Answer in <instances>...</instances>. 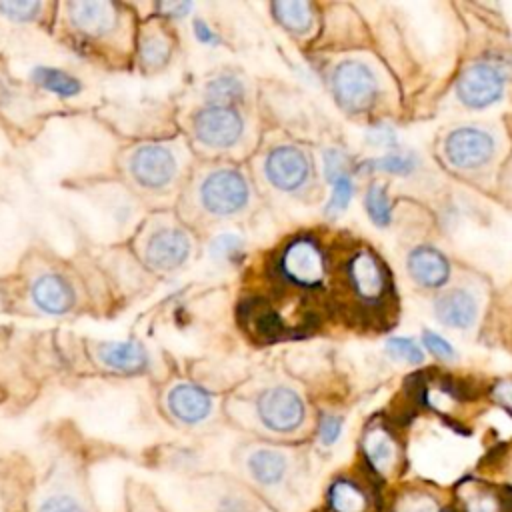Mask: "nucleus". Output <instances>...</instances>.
<instances>
[{"mask_svg":"<svg viewBox=\"0 0 512 512\" xmlns=\"http://www.w3.org/2000/svg\"><path fill=\"white\" fill-rule=\"evenodd\" d=\"M494 138L474 126L452 130L442 146L446 162L456 170H476L484 166L494 154Z\"/></svg>","mask_w":512,"mask_h":512,"instance_id":"423d86ee","label":"nucleus"},{"mask_svg":"<svg viewBox=\"0 0 512 512\" xmlns=\"http://www.w3.org/2000/svg\"><path fill=\"white\" fill-rule=\"evenodd\" d=\"M194 132L212 148H228L244 132V120L232 106H208L194 114Z\"/></svg>","mask_w":512,"mask_h":512,"instance_id":"0eeeda50","label":"nucleus"},{"mask_svg":"<svg viewBox=\"0 0 512 512\" xmlns=\"http://www.w3.org/2000/svg\"><path fill=\"white\" fill-rule=\"evenodd\" d=\"M166 404L170 414L186 426H196L204 422L212 412V396L204 388L190 382L176 384L168 392Z\"/></svg>","mask_w":512,"mask_h":512,"instance_id":"f8f14e48","label":"nucleus"},{"mask_svg":"<svg viewBox=\"0 0 512 512\" xmlns=\"http://www.w3.org/2000/svg\"><path fill=\"white\" fill-rule=\"evenodd\" d=\"M192 8L190 2H168V4H160V10L168 16H174V18H180L184 16L188 10Z\"/></svg>","mask_w":512,"mask_h":512,"instance_id":"ea45409f","label":"nucleus"},{"mask_svg":"<svg viewBox=\"0 0 512 512\" xmlns=\"http://www.w3.org/2000/svg\"><path fill=\"white\" fill-rule=\"evenodd\" d=\"M194 36L200 44H218V36L216 32L202 20V18H196L194 20Z\"/></svg>","mask_w":512,"mask_h":512,"instance_id":"58836bf2","label":"nucleus"},{"mask_svg":"<svg viewBox=\"0 0 512 512\" xmlns=\"http://www.w3.org/2000/svg\"><path fill=\"white\" fill-rule=\"evenodd\" d=\"M492 396L498 404L512 412V380H500L492 386Z\"/></svg>","mask_w":512,"mask_h":512,"instance_id":"4c0bfd02","label":"nucleus"},{"mask_svg":"<svg viewBox=\"0 0 512 512\" xmlns=\"http://www.w3.org/2000/svg\"><path fill=\"white\" fill-rule=\"evenodd\" d=\"M394 512H442V510L438 500L430 492L410 488L396 498Z\"/></svg>","mask_w":512,"mask_h":512,"instance_id":"a878e982","label":"nucleus"},{"mask_svg":"<svg viewBox=\"0 0 512 512\" xmlns=\"http://www.w3.org/2000/svg\"><path fill=\"white\" fill-rule=\"evenodd\" d=\"M324 174H326V180L334 182L342 176H348V168H346V156L332 148V150H326L324 152Z\"/></svg>","mask_w":512,"mask_h":512,"instance_id":"c9c22d12","label":"nucleus"},{"mask_svg":"<svg viewBox=\"0 0 512 512\" xmlns=\"http://www.w3.org/2000/svg\"><path fill=\"white\" fill-rule=\"evenodd\" d=\"M190 240L178 228H160L146 244V258L158 270H174L186 262Z\"/></svg>","mask_w":512,"mask_h":512,"instance_id":"ddd939ff","label":"nucleus"},{"mask_svg":"<svg viewBox=\"0 0 512 512\" xmlns=\"http://www.w3.org/2000/svg\"><path fill=\"white\" fill-rule=\"evenodd\" d=\"M272 12L276 20L294 34H306L314 24V12L308 2H300V0L274 2Z\"/></svg>","mask_w":512,"mask_h":512,"instance_id":"412c9836","label":"nucleus"},{"mask_svg":"<svg viewBox=\"0 0 512 512\" xmlns=\"http://www.w3.org/2000/svg\"><path fill=\"white\" fill-rule=\"evenodd\" d=\"M416 166V158L412 154H386L382 158H374L364 162V168L368 170H378V172H386V174H400L406 176L414 170Z\"/></svg>","mask_w":512,"mask_h":512,"instance_id":"c85d7f7f","label":"nucleus"},{"mask_svg":"<svg viewBox=\"0 0 512 512\" xmlns=\"http://www.w3.org/2000/svg\"><path fill=\"white\" fill-rule=\"evenodd\" d=\"M242 252H244V242L234 234H222L214 238L210 246V254L218 260H236L240 258Z\"/></svg>","mask_w":512,"mask_h":512,"instance_id":"2f4dec72","label":"nucleus"},{"mask_svg":"<svg viewBox=\"0 0 512 512\" xmlns=\"http://www.w3.org/2000/svg\"><path fill=\"white\" fill-rule=\"evenodd\" d=\"M136 512H160L154 504H146V506H140Z\"/></svg>","mask_w":512,"mask_h":512,"instance_id":"a19ab883","label":"nucleus"},{"mask_svg":"<svg viewBox=\"0 0 512 512\" xmlns=\"http://www.w3.org/2000/svg\"><path fill=\"white\" fill-rule=\"evenodd\" d=\"M176 158L162 144H144L130 158V174L144 188H164L176 174Z\"/></svg>","mask_w":512,"mask_h":512,"instance_id":"1a4fd4ad","label":"nucleus"},{"mask_svg":"<svg viewBox=\"0 0 512 512\" xmlns=\"http://www.w3.org/2000/svg\"><path fill=\"white\" fill-rule=\"evenodd\" d=\"M98 358L104 366L118 372H140L148 366L146 350L136 342H104L98 348Z\"/></svg>","mask_w":512,"mask_h":512,"instance_id":"6ab92c4d","label":"nucleus"},{"mask_svg":"<svg viewBox=\"0 0 512 512\" xmlns=\"http://www.w3.org/2000/svg\"><path fill=\"white\" fill-rule=\"evenodd\" d=\"M32 78L40 86H44L46 90H50V92H54L58 96H74V94L80 92V82L74 76H70V74L62 72V70H56V68L38 66V68H34Z\"/></svg>","mask_w":512,"mask_h":512,"instance_id":"4be33fe9","label":"nucleus"},{"mask_svg":"<svg viewBox=\"0 0 512 512\" xmlns=\"http://www.w3.org/2000/svg\"><path fill=\"white\" fill-rule=\"evenodd\" d=\"M434 314L444 326L464 330V328H470L476 322L478 302L468 290L454 288V290L444 292L436 300Z\"/></svg>","mask_w":512,"mask_h":512,"instance_id":"dca6fc26","label":"nucleus"},{"mask_svg":"<svg viewBox=\"0 0 512 512\" xmlns=\"http://www.w3.org/2000/svg\"><path fill=\"white\" fill-rule=\"evenodd\" d=\"M0 512H4V510H2V508H0Z\"/></svg>","mask_w":512,"mask_h":512,"instance_id":"79ce46f5","label":"nucleus"},{"mask_svg":"<svg viewBox=\"0 0 512 512\" xmlns=\"http://www.w3.org/2000/svg\"><path fill=\"white\" fill-rule=\"evenodd\" d=\"M266 178L278 190H298L310 176V160L296 146H276L264 162Z\"/></svg>","mask_w":512,"mask_h":512,"instance_id":"9d476101","label":"nucleus"},{"mask_svg":"<svg viewBox=\"0 0 512 512\" xmlns=\"http://www.w3.org/2000/svg\"><path fill=\"white\" fill-rule=\"evenodd\" d=\"M72 24L88 34V36H102L106 34L116 22V10L110 2H96V0H82L68 4Z\"/></svg>","mask_w":512,"mask_h":512,"instance_id":"f3484780","label":"nucleus"},{"mask_svg":"<svg viewBox=\"0 0 512 512\" xmlns=\"http://www.w3.org/2000/svg\"><path fill=\"white\" fill-rule=\"evenodd\" d=\"M352 194H354V184H352L350 176H342V178L334 180L332 182V194H330V200L326 204V214L328 216L342 214L348 208Z\"/></svg>","mask_w":512,"mask_h":512,"instance_id":"c756f323","label":"nucleus"},{"mask_svg":"<svg viewBox=\"0 0 512 512\" xmlns=\"http://www.w3.org/2000/svg\"><path fill=\"white\" fill-rule=\"evenodd\" d=\"M362 452L366 458V464L376 474H390L400 460V446L396 436L380 424H372L366 428L362 436Z\"/></svg>","mask_w":512,"mask_h":512,"instance_id":"4468645a","label":"nucleus"},{"mask_svg":"<svg viewBox=\"0 0 512 512\" xmlns=\"http://www.w3.org/2000/svg\"><path fill=\"white\" fill-rule=\"evenodd\" d=\"M42 10L40 2L34 0H6L0 2V12L12 20L24 22V20H34L36 14Z\"/></svg>","mask_w":512,"mask_h":512,"instance_id":"473e14b6","label":"nucleus"},{"mask_svg":"<svg viewBox=\"0 0 512 512\" xmlns=\"http://www.w3.org/2000/svg\"><path fill=\"white\" fill-rule=\"evenodd\" d=\"M32 300L46 314H64L74 304V292L62 276L44 274L32 284Z\"/></svg>","mask_w":512,"mask_h":512,"instance_id":"a211bd4d","label":"nucleus"},{"mask_svg":"<svg viewBox=\"0 0 512 512\" xmlns=\"http://www.w3.org/2000/svg\"><path fill=\"white\" fill-rule=\"evenodd\" d=\"M142 62L150 68H160L170 58V44L162 34H148L140 44Z\"/></svg>","mask_w":512,"mask_h":512,"instance_id":"cd10ccee","label":"nucleus"},{"mask_svg":"<svg viewBox=\"0 0 512 512\" xmlns=\"http://www.w3.org/2000/svg\"><path fill=\"white\" fill-rule=\"evenodd\" d=\"M506 500L486 486L466 488L462 494V512H502Z\"/></svg>","mask_w":512,"mask_h":512,"instance_id":"393cba45","label":"nucleus"},{"mask_svg":"<svg viewBox=\"0 0 512 512\" xmlns=\"http://www.w3.org/2000/svg\"><path fill=\"white\" fill-rule=\"evenodd\" d=\"M364 208L370 220L376 226H388L392 220V204L386 192V186L380 182H374L368 186L364 196Z\"/></svg>","mask_w":512,"mask_h":512,"instance_id":"b1692460","label":"nucleus"},{"mask_svg":"<svg viewBox=\"0 0 512 512\" xmlns=\"http://www.w3.org/2000/svg\"><path fill=\"white\" fill-rule=\"evenodd\" d=\"M256 414L266 430L290 434L302 426L306 406L292 388L272 386L260 392L256 400Z\"/></svg>","mask_w":512,"mask_h":512,"instance_id":"20e7f679","label":"nucleus"},{"mask_svg":"<svg viewBox=\"0 0 512 512\" xmlns=\"http://www.w3.org/2000/svg\"><path fill=\"white\" fill-rule=\"evenodd\" d=\"M248 478L264 490L280 488L290 472L288 456L272 446H260L248 452L244 462Z\"/></svg>","mask_w":512,"mask_h":512,"instance_id":"9b49d317","label":"nucleus"},{"mask_svg":"<svg viewBox=\"0 0 512 512\" xmlns=\"http://www.w3.org/2000/svg\"><path fill=\"white\" fill-rule=\"evenodd\" d=\"M216 512H254V502L242 494H226L220 498Z\"/></svg>","mask_w":512,"mask_h":512,"instance_id":"e433bc0d","label":"nucleus"},{"mask_svg":"<svg viewBox=\"0 0 512 512\" xmlns=\"http://www.w3.org/2000/svg\"><path fill=\"white\" fill-rule=\"evenodd\" d=\"M408 274L424 288H442L450 278V262L432 246H418L408 256Z\"/></svg>","mask_w":512,"mask_h":512,"instance_id":"2eb2a0df","label":"nucleus"},{"mask_svg":"<svg viewBox=\"0 0 512 512\" xmlns=\"http://www.w3.org/2000/svg\"><path fill=\"white\" fill-rule=\"evenodd\" d=\"M386 350L390 356H394L396 360H402V362H408V364H422L424 360V354L422 350L418 348V344L412 340V338H390L386 342Z\"/></svg>","mask_w":512,"mask_h":512,"instance_id":"7c9ffc66","label":"nucleus"},{"mask_svg":"<svg viewBox=\"0 0 512 512\" xmlns=\"http://www.w3.org/2000/svg\"><path fill=\"white\" fill-rule=\"evenodd\" d=\"M348 282L354 294L366 304H378L388 292V274L380 258L370 250H358L348 260Z\"/></svg>","mask_w":512,"mask_h":512,"instance_id":"6e6552de","label":"nucleus"},{"mask_svg":"<svg viewBox=\"0 0 512 512\" xmlns=\"http://www.w3.org/2000/svg\"><path fill=\"white\" fill-rule=\"evenodd\" d=\"M206 96L212 100V106H230L232 102L242 100L244 86L238 78L230 74H220L208 82Z\"/></svg>","mask_w":512,"mask_h":512,"instance_id":"5701e85b","label":"nucleus"},{"mask_svg":"<svg viewBox=\"0 0 512 512\" xmlns=\"http://www.w3.org/2000/svg\"><path fill=\"white\" fill-rule=\"evenodd\" d=\"M506 68L496 60H478L466 66L456 82V94L468 108H486L500 100L506 88Z\"/></svg>","mask_w":512,"mask_h":512,"instance_id":"f03ea898","label":"nucleus"},{"mask_svg":"<svg viewBox=\"0 0 512 512\" xmlns=\"http://www.w3.org/2000/svg\"><path fill=\"white\" fill-rule=\"evenodd\" d=\"M422 340H424L426 350H428L432 356H436L438 360L450 362V360H454V358H456V352H454L452 344H450L448 340H444L440 334L426 330V332H424V336H422Z\"/></svg>","mask_w":512,"mask_h":512,"instance_id":"72a5a7b5","label":"nucleus"},{"mask_svg":"<svg viewBox=\"0 0 512 512\" xmlns=\"http://www.w3.org/2000/svg\"><path fill=\"white\" fill-rule=\"evenodd\" d=\"M328 512H368V492L350 478H338L326 492Z\"/></svg>","mask_w":512,"mask_h":512,"instance_id":"aec40b11","label":"nucleus"},{"mask_svg":"<svg viewBox=\"0 0 512 512\" xmlns=\"http://www.w3.org/2000/svg\"><path fill=\"white\" fill-rule=\"evenodd\" d=\"M280 274L300 288H316L322 284L326 274V262L320 246L312 238L290 240L278 262Z\"/></svg>","mask_w":512,"mask_h":512,"instance_id":"7ed1b4c3","label":"nucleus"},{"mask_svg":"<svg viewBox=\"0 0 512 512\" xmlns=\"http://www.w3.org/2000/svg\"><path fill=\"white\" fill-rule=\"evenodd\" d=\"M250 196L246 178L232 168L210 172L200 186L202 206L216 216H230L240 212Z\"/></svg>","mask_w":512,"mask_h":512,"instance_id":"39448f33","label":"nucleus"},{"mask_svg":"<svg viewBox=\"0 0 512 512\" xmlns=\"http://www.w3.org/2000/svg\"><path fill=\"white\" fill-rule=\"evenodd\" d=\"M34 512H90L88 506L68 490H56L36 504Z\"/></svg>","mask_w":512,"mask_h":512,"instance_id":"bb28decb","label":"nucleus"},{"mask_svg":"<svg viewBox=\"0 0 512 512\" xmlns=\"http://www.w3.org/2000/svg\"><path fill=\"white\" fill-rule=\"evenodd\" d=\"M330 84L340 108L352 114L366 112L378 96V80L370 66L360 60L340 62L332 72Z\"/></svg>","mask_w":512,"mask_h":512,"instance_id":"f257e3e1","label":"nucleus"},{"mask_svg":"<svg viewBox=\"0 0 512 512\" xmlns=\"http://www.w3.org/2000/svg\"><path fill=\"white\" fill-rule=\"evenodd\" d=\"M342 434V418L336 414H324L318 422V438L324 446H332Z\"/></svg>","mask_w":512,"mask_h":512,"instance_id":"f704fd0d","label":"nucleus"}]
</instances>
